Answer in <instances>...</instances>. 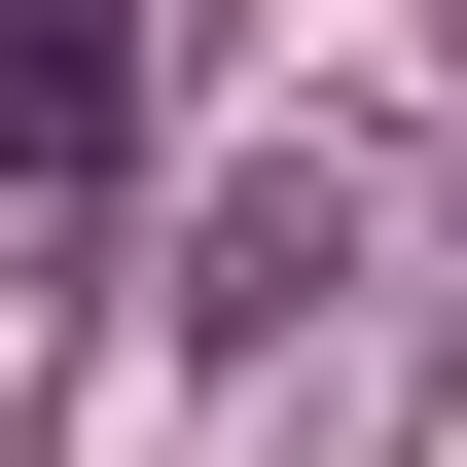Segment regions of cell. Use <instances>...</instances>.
<instances>
[{
  "label": "cell",
  "mask_w": 467,
  "mask_h": 467,
  "mask_svg": "<svg viewBox=\"0 0 467 467\" xmlns=\"http://www.w3.org/2000/svg\"><path fill=\"white\" fill-rule=\"evenodd\" d=\"M0 180H144V0H0Z\"/></svg>",
  "instance_id": "cell-1"
}]
</instances>
